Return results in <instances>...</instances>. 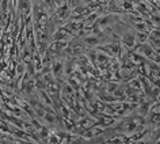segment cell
Instances as JSON below:
<instances>
[{
  "label": "cell",
  "mask_w": 160,
  "mask_h": 144,
  "mask_svg": "<svg viewBox=\"0 0 160 144\" xmlns=\"http://www.w3.org/2000/svg\"><path fill=\"white\" fill-rule=\"evenodd\" d=\"M147 38H148L147 33H144V31H138V33H137V38H136V39H137L138 42H145Z\"/></svg>",
  "instance_id": "cell-6"
},
{
  "label": "cell",
  "mask_w": 160,
  "mask_h": 144,
  "mask_svg": "<svg viewBox=\"0 0 160 144\" xmlns=\"http://www.w3.org/2000/svg\"><path fill=\"white\" fill-rule=\"evenodd\" d=\"M53 74H54V76L56 78H58L60 75H61V72H62V63L61 61H54L53 63Z\"/></svg>",
  "instance_id": "cell-2"
},
{
  "label": "cell",
  "mask_w": 160,
  "mask_h": 144,
  "mask_svg": "<svg viewBox=\"0 0 160 144\" xmlns=\"http://www.w3.org/2000/svg\"><path fill=\"white\" fill-rule=\"evenodd\" d=\"M141 52L147 56V57H151V56L153 54V49L148 45H141Z\"/></svg>",
  "instance_id": "cell-5"
},
{
  "label": "cell",
  "mask_w": 160,
  "mask_h": 144,
  "mask_svg": "<svg viewBox=\"0 0 160 144\" xmlns=\"http://www.w3.org/2000/svg\"><path fill=\"white\" fill-rule=\"evenodd\" d=\"M134 42H136V37L133 34H125L123 35V38H122V44L125 46H128V48H132L134 45Z\"/></svg>",
  "instance_id": "cell-1"
},
{
  "label": "cell",
  "mask_w": 160,
  "mask_h": 144,
  "mask_svg": "<svg viewBox=\"0 0 160 144\" xmlns=\"http://www.w3.org/2000/svg\"><path fill=\"white\" fill-rule=\"evenodd\" d=\"M84 42L88 44L90 46H97L98 44H99V38L95 37V35H88V37L84 38Z\"/></svg>",
  "instance_id": "cell-4"
},
{
  "label": "cell",
  "mask_w": 160,
  "mask_h": 144,
  "mask_svg": "<svg viewBox=\"0 0 160 144\" xmlns=\"http://www.w3.org/2000/svg\"><path fill=\"white\" fill-rule=\"evenodd\" d=\"M68 35H69V33H68L65 29H60L57 33L54 34V39H56V41H62V39L65 37H68Z\"/></svg>",
  "instance_id": "cell-3"
},
{
  "label": "cell",
  "mask_w": 160,
  "mask_h": 144,
  "mask_svg": "<svg viewBox=\"0 0 160 144\" xmlns=\"http://www.w3.org/2000/svg\"><path fill=\"white\" fill-rule=\"evenodd\" d=\"M98 3H101V4H103V3H109L110 0H97Z\"/></svg>",
  "instance_id": "cell-7"
}]
</instances>
